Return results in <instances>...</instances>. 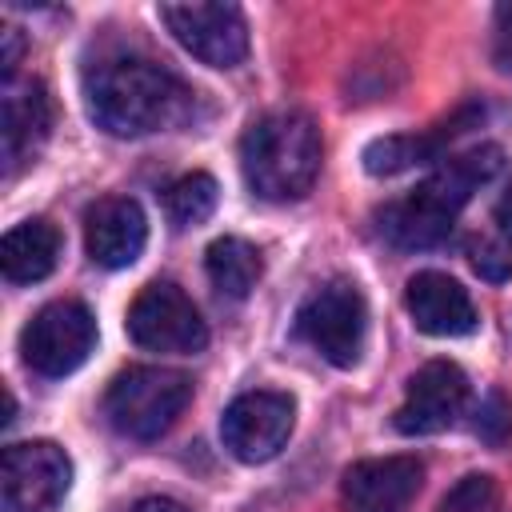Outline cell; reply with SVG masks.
<instances>
[{
	"instance_id": "cell-1",
	"label": "cell",
	"mask_w": 512,
	"mask_h": 512,
	"mask_svg": "<svg viewBox=\"0 0 512 512\" xmlns=\"http://www.w3.org/2000/svg\"><path fill=\"white\" fill-rule=\"evenodd\" d=\"M192 88L152 56H108L84 72V104L108 136H148L192 116Z\"/></svg>"
},
{
	"instance_id": "cell-2",
	"label": "cell",
	"mask_w": 512,
	"mask_h": 512,
	"mask_svg": "<svg viewBox=\"0 0 512 512\" xmlns=\"http://www.w3.org/2000/svg\"><path fill=\"white\" fill-rule=\"evenodd\" d=\"M504 164L496 144H476L468 152L444 156L428 180H420L408 196L380 208V236L396 248H432L440 244L476 188H484Z\"/></svg>"
},
{
	"instance_id": "cell-3",
	"label": "cell",
	"mask_w": 512,
	"mask_h": 512,
	"mask_svg": "<svg viewBox=\"0 0 512 512\" xmlns=\"http://www.w3.org/2000/svg\"><path fill=\"white\" fill-rule=\"evenodd\" d=\"M320 128L296 108L260 116L240 140V168L260 200L288 204L312 192L320 176Z\"/></svg>"
},
{
	"instance_id": "cell-4",
	"label": "cell",
	"mask_w": 512,
	"mask_h": 512,
	"mask_svg": "<svg viewBox=\"0 0 512 512\" xmlns=\"http://www.w3.org/2000/svg\"><path fill=\"white\" fill-rule=\"evenodd\" d=\"M188 400H192V380L184 372L160 364H136L108 384L104 416L128 440H156L176 424Z\"/></svg>"
},
{
	"instance_id": "cell-5",
	"label": "cell",
	"mask_w": 512,
	"mask_h": 512,
	"mask_svg": "<svg viewBox=\"0 0 512 512\" xmlns=\"http://www.w3.org/2000/svg\"><path fill=\"white\" fill-rule=\"evenodd\" d=\"M296 336L336 368H352L368 336V304L352 280L320 284L296 312Z\"/></svg>"
},
{
	"instance_id": "cell-6",
	"label": "cell",
	"mask_w": 512,
	"mask_h": 512,
	"mask_svg": "<svg viewBox=\"0 0 512 512\" xmlns=\"http://www.w3.org/2000/svg\"><path fill=\"white\" fill-rule=\"evenodd\" d=\"M128 336L148 352L192 356L208 344V328L192 304V296L172 280H152L128 308Z\"/></svg>"
},
{
	"instance_id": "cell-7",
	"label": "cell",
	"mask_w": 512,
	"mask_h": 512,
	"mask_svg": "<svg viewBox=\"0 0 512 512\" xmlns=\"http://www.w3.org/2000/svg\"><path fill=\"white\" fill-rule=\"evenodd\" d=\"M96 348V320L80 300H52L44 304L20 332L24 364L36 376L60 380L76 372L88 352Z\"/></svg>"
},
{
	"instance_id": "cell-8",
	"label": "cell",
	"mask_w": 512,
	"mask_h": 512,
	"mask_svg": "<svg viewBox=\"0 0 512 512\" xmlns=\"http://www.w3.org/2000/svg\"><path fill=\"white\" fill-rule=\"evenodd\" d=\"M72 484V460L52 440L8 444L0 460V512H52Z\"/></svg>"
},
{
	"instance_id": "cell-9",
	"label": "cell",
	"mask_w": 512,
	"mask_h": 512,
	"mask_svg": "<svg viewBox=\"0 0 512 512\" xmlns=\"http://www.w3.org/2000/svg\"><path fill=\"white\" fill-rule=\"evenodd\" d=\"M160 20L176 44L208 68H236L248 56V24L236 4H160Z\"/></svg>"
},
{
	"instance_id": "cell-10",
	"label": "cell",
	"mask_w": 512,
	"mask_h": 512,
	"mask_svg": "<svg viewBox=\"0 0 512 512\" xmlns=\"http://www.w3.org/2000/svg\"><path fill=\"white\" fill-rule=\"evenodd\" d=\"M296 424V400L288 392H272V388H256L236 396L224 416H220V440L224 448L244 460V464H264L272 460Z\"/></svg>"
},
{
	"instance_id": "cell-11",
	"label": "cell",
	"mask_w": 512,
	"mask_h": 512,
	"mask_svg": "<svg viewBox=\"0 0 512 512\" xmlns=\"http://www.w3.org/2000/svg\"><path fill=\"white\" fill-rule=\"evenodd\" d=\"M468 404V376L452 360H428L404 388V400L392 416L404 436H432L456 424Z\"/></svg>"
},
{
	"instance_id": "cell-12",
	"label": "cell",
	"mask_w": 512,
	"mask_h": 512,
	"mask_svg": "<svg viewBox=\"0 0 512 512\" xmlns=\"http://www.w3.org/2000/svg\"><path fill=\"white\" fill-rule=\"evenodd\" d=\"M424 464L416 456L356 460L340 480L344 512H408L420 496Z\"/></svg>"
},
{
	"instance_id": "cell-13",
	"label": "cell",
	"mask_w": 512,
	"mask_h": 512,
	"mask_svg": "<svg viewBox=\"0 0 512 512\" xmlns=\"http://www.w3.org/2000/svg\"><path fill=\"white\" fill-rule=\"evenodd\" d=\"M52 128V100L40 80H4L0 100V148H4V176H16Z\"/></svg>"
},
{
	"instance_id": "cell-14",
	"label": "cell",
	"mask_w": 512,
	"mask_h": 512,
	"mask_svg": "<svg viewBox=\"0 0 512 512\" xmlns=\"http://www.w3.org/2000/svg\"><path fill=\"white\" fill-rule=\"evenodd\" d=\"M148 244L144 208L132 196H104L84 216V248L100 268H128Z\"/></svg>"
},
{
	"instance_id": "cell-15",
	"label": "cell",
	"mask_w": 512,
	"mask_h": 512,
	"mask_svg": "<svg viewBox=\"0 0 512 512\" xmlns=\"http://www.w3.org/2000/svg\"><path fill=\"white\" fill-rule=\"evenodd\" d=\"M404 308L412 324L428 336H468L476 328V304L448 272H416L404 288Z\"/></svg>"
},
{
	"instance_id": "cell-16",
	"label": "cell",
	"mask_w": 512,
	"mask_h": 512,
	"mask_svg": "<svg viewBox=\"0 0 512 512\" xmlns=\"http://www.w3.org/2000/svg\"><path fill=\"white\" fill-rule=\"evenodd\" d=\"M60 232L52 220L44 216H32V220H20L16 228L4 232V244H0V268H4V280L8 284H36L44 280L56 260H60Z\"/></svg>"
},
{
	"instance_id": "cell-17",
	"label": "cell",
	"mask_w": 512,
	"mask_h": 512,
	"mask_svg": "<svg viewBox=\"0 0 512 512\" xmlns=\"http://www.w3.org/2000/svg\"><path fill=\"white\" fill-rule=\"evenodd\" d=\"M464 116H456V120H448L444 128H436V132H400V136H380V140H372L368 148H364V168L372 172V176H396V172H408V168H420V164H436V160H444V144L456 136V132H464Z\"/></svg>"
},
{
	"instance_id": "cell-18",
	"label": "cell",
	"mask_w": 512,
	"mask_h": 512,
	"mask_svg": "<svg viewBox=\"0 0 512 512\" xmlns=\"http://www.w3.org/2000/svg\"><path fill=\"white\" fill-rule=\"evenodd\" d=\"M204 268H208V280L220 296L244 300L256 288V280L264 272V260H260L256 244H248L244 236H220V240L208 244Z\"/></svg>"
},
{
	"instance_id": "cell-19",
	"label": "cell",
	"mask_w": 512,
	"mask_h": 512,
	"mask_svg": "<svg viewBox=\"0 0 512 512\" xmlns=\"http://www.w3.org/2000/svg\"><path fill=\"white\" fill-rule=\"evenodd\" d=\"M216 200H220V188H216V180L208 172H188V176H180V180H172L164 188V212L180 228L204 224L216 212Z\"/></svg>"
},
{
	"instance_id": "cell-20",
	"label": "cell",
	"mask_w": 512,
	"mask_h": 512,
	"mask_svg": "<svg viewBox=\"0 0 512 512\" xmlns=\"http://www.w3.org/2000/svg\"><path fill=\"white\" fill-rule=\"evenodd\" d=\"M468 264L480 280L488 284H504L512 280V224L496 220L492 228H484L480 236H472L468 244Z\"/></svg>"
},
{
	"instance_id": "cell-21",
	"label": "cell",
	"mask_w": 512,
	"mask_h": 512,
	"mask_svg": "<svg viewBox=\"0 0 512 512\" xmlns=\"http://www.w3.org/2000/svg\"><path fill=\"white\" fill-rule=\"evenodd\" d=\"M492 504H496V484H492V476L472 472V476L456 480V484L444 492L440 512H492Z\"/></svg>"
},
{
	"instance_id": "cell-22",
	"label": "cell",
	"mask_w": 512,
	"mask_h": 512,
	"mask_svg": "<svg viewBox=\"0 0 512 512\" xmlns=\"http://www.w3.org/2000/svg\"><path fill=\"white\" fill-rule=\"evenodd\" d=\"M476 436L488 440V444H504L508 432H512V400L504 392H488L476 408V420H472Z\"/></svg>"
},
{
	"instance_id": "cell-23",
	"label": "cell",
	"mask_w": 512,
	"mask_h": 512,
	"mask_svg": "<svg viewBox=\"0 0 512 512\" xmlns=\"http://www.w3.org/2000/svg\"><path fill=\"white\" fill-rule=\"evenodd\" d=\"M492 60L504 76H512V4L496 8V40H492Z\"/></svg>"
},
{
	"instance_id": "cell-24",
	"label": "cell",
	"mask_w": 512,
	"mask_h": 512,
	"mask_svg": "<svg viewBox=\"0 0 512 512\" xmlns=\"http://www.w3.org/2000/svg\"><path fill=\"white\" fill-rule=\"evenodd\" d=\"M128 512H188L180 500H168V496H144V500H136Z\"/></svg>"
},
{
	"instance_id": "cell-25",
	"label": "cell",
	"mask_w": 512,
	"mask_h": 512,
	"mask_svg": "<svg viewBox=\"0 0 512 512\" xmlns=\"http://www.w3.org/2000/svg\"><path fill=\"white\" fill-rule=\"evenodd\" d=\"M496 216H500L504 224H512V184H508V192L500 196V204H496Z\"/></svg>"
}]
</instances>
